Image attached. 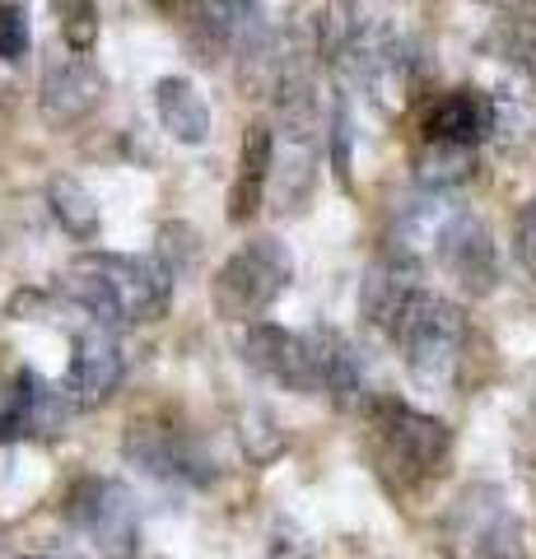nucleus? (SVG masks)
<instances>
[{
    "mask_svg": "<svg viewBox=\"0 0 536 559\" xmlns=\"http://www.w3.org/2000/svg\"><path fill=\"white\" fill-rule=\"evenodd\" d=\"M513 252H517V266H523L536 280V197L523 205L517 215V234H513Z\"/></svg>",
    "mask_w": 536,
    "mask_h": 559,
    "instance_id": "b1692460",
    "label": "nucleus"
},
{
    "mask_svg": "<svg viewBox=\"0 0 536 559\" xmlns=\"http://www.w3.org/2000/svg\"><path fill=\"white\" fill-rule=\"evenodd\" d=\"M65 518L108 559H131L135 546H141V513H135V499L122 480L108 476L75 480V489L65 495Z\"/></svg>",
    "mask_w": 536,
    "mask_h": 559,
    "instance_id": "423d86ee",
    "label": "nucleus"
},
{
    "mask_svg": "<svg viewBox=\"0 0 536 559\" xmlns=\"http://www.w3.org/2000/svg\"><path fill=\"white\" fill-rule=\"evenodd\" d=\"M294 280V257L281 238H248L238 252H229V261L215 271V285H211V299L219 308V318L229 322H257L262 312L281 299Z\"/></svg>",
    "mask_w": 536,
    "mask_h": 559,
    "instance_id": "20e7f679",
    "label": "nucleus"
},
{
    "mask_svg": "<svg viewBox=\"0 0 536 559\" xmlns=\"http://www.w3.org/2000/svg\"><path fill=\"white\" fill-rule=\"evenodd\" d=\"M122 378H127L122 341H117L108 326L84 322L71 341V369H65L61 396L71 401V411H98L117 396Z\"/></svg>",
    "mask_w": 536,
    "mask_h": 559,
    "instance_id": "1a4fd4ad",
    "label": "nucleus"
},
{
    "mask_svg": "<svg viewBox=\"0 0 536 559\" xmlns=\"http://www.w3.org/2000/svg\"><path fill=\"white\" fill-rule=\"evenodd\" d=\"M243 448H248L252 462H271L275 452L285 448V433L275 429V419L266 411H248L243 415Z\"/></svg>",
    "mask_w": 536,
    "mask_h": 559,
    "instance_id": "5701e85b",
    "label": "nucleus"
},
{
    "mask_svg": "<svg viewBox=\"0 0 536 559\" xmlns=\"http://www.w3.org/2000/svg\"><path fill=\"white\" fill-rule=\"evenodd\" d=\"M178 271L159 252L122 257V252H84L61 275V294L98 326H150L172 308Z\"/></svg>",
    "mask_w": 536,
    "mask_h": 559,
    "instance_id": "f257e3e1",
    "label": "nucleus"
},
{
    "mask_svg": "<svg viewBox=\"0 0 536 559\" xmlns=\"http://www.w3.org/2000/svg\"><path fill=\"white\" fill-rule=\"evenodd\" d=\"M443 550L448 559H523V518L509 509V495L499 485L462 489L457 503L443 518Z\"/></svg>",
    "mask_w": 536,
    "mask_h": 559,
    "instance_id": "39448f33",
    "label": "nucleus"
},
{
    "mask_svg": "<svg viewBox=\"0 0 536 559\" xmlns=\"http://www.w3.org/2000/svg\"><path fill=\"white\" fill-rule=\"evenodd\" d=\"M396 345H402V359H406V373L420 382L429 392H443L453 388V378L466 359V341H472V326H466V312L443 299V294H420L402 326H396Z\"/></svg>",
    "mask_w": 536,
    "mask_h": 559,
    "instance_id": "7ed1b4c3",
    "label": "nucleus"
},
{
    "mask_svg": "<svg viewBox=\"0 0 536 559\" xmlns=\"http://www.w3.org/2000/svg\"><path fill=\"white\" fill-rule=\"evenodd\" d=\"M313 345H318V396L326 392L332 406L345 415H365L369 411V378H365V359H359L355 341L336 326H313Z\"/></svg>",
    "mask_w": 536,
    "mask_h": 559,
    "instance_id": "ddd939ff",
    "label": "nucleus"
},
{
    "mask_svg": "<svg viewBox=\"0 0 536 559\" xmlns=\"http://www.w3.org/2000/svg\"><path fill=\"white\" fill-rule=\"evenodd\" d=\"M243 364L257 369L262 378L281 382V388L299 392V396H318V345L313 331H289L275 322H248L243 341Z\"/></svg>",
    "mask_w": 536,
    "mask_h": 559,
    "instance_id": "0eeeda50",
    "label": "nucleus"
},
{
    "mask_svg": "<svg viewBox=\"0 0 536 559\" xmlns=\"http://www.w3.org/2000/svg\"><path fill=\"white\" fill-rule=\"evenodd\" d=\"M369 425V448L383 480L402 495L443 480L448 462H453V429L439 415H425L392 396H373L365 411Z\"/></svg>",
    "mask_w": 536,
    "mask_h": 559,
    "instance_id": "f03ea898",
    "label": "nucleus"
},
{
    "mask_svg": "<svg viewBox=\"0 0 536 559\" xmlns=\"http://www.w3.org/2000/svg\"><path fill=\"white\" fill-rule=\"evenodd\" d=\"M47 205H51V219L61 224L75 242H94L103 229V215H98V201L94 191L75 182V178H51L47 182Z\"/></svg>",
    "mask_w": 536,
    "mask_h": 559,
    "instance_id": "a211bd4d",
    "label": "nucleus"
},
{
    "mask_svg": "<svg viewBox=\"0 0 536 559\" xmlns=\"http://www.w3.org/2000/svg\"><path fill=\"white\" fill-rule=\"evenodd\" d=\"M150 5H154V10H159V14H164V20L172 24V20H178V14L187 10V0H150Z\"/></svg>",
    "mask_w": 536,
    "mask_h": 559,
    "instance_id": "bb28decb",
    "label": "nucleus"
},
{
    "mask_svg": "<svg viewBox=\"0 0 536 559\" xmlns=\"http://www.w3.org/2000/svg\"><path fill=\"white\" fill-rule=\"evenodd\" d=\"M504 57L509 66L536 90V14H513L504 28Z\"/></svg>",
    "mask_w": 536,
    "mask_h": 559,
    "instance_id": "412c9836",
    "label": "nucleus"
},
{
    "mask_svg": "<svg viewBox=\"0 0 536 559\" xmlns=\"http://www.w3.org/2000/svg\"><path fill=\"white\" fill-rule=\"evenodd\" d=\"M332 159H336V178L350 182V117H345V108H336L332 117Z\"/></svg>",
    "mask_w": 536,
    "mask_h": 559,
    "instance_id": "393cba45",
    "label": "nucleus"
},
{
    "mask_svg": "<svg viewBox=\"0 0 536 559\" xmlns=\"http://www.w3.org/2000/svg\"><path fill=\"white\" fill-rule=\"evenodd\" d=\"M122 452H127L131 466L145 471V476H159V480H205L201 452L187 443L178 429H168V425H150V419L131 425L127 439H122Z\"/></svg>",
    "mask_w": 536,
    "mask_h": 559,
    "instance_id": "4468645a",
    "label": "nucleus"
},
{
    "mask_svg": "<svg viewBox=\"0 0 536 559\" xmlns=\"http://www.w3.org/2000/svg\"><path fill=\"white\" fill-rule=\"evenodd\" d=\"M425 294V280H420V257H410L402 248H388L383 257L369 261L365 280H359V318H365L378 336H396L406 308Z\"/></svg>",
    "mask_w": 536,
    "mask_h": 559,
    "instance_id": "9d476101",
    "label": "nucleus"
},
{
    "mask_svg": "<svg viewBox=\"0 0 536 559\" xmlns=\"http://www.w3.org/2000/svg\"><path fill=\"white\" fill-rule=\"evenodd\" d=\"M495 135V98L486 90H448L434 108L425 112V145H448V150H472L486 145Z\"/></svg>",
    "mask_w": 536,
    "mask_h": 559,
    "instance_id": "f8f14e48",
    "label": "nucleus"
},
{
    "mask_svg": "<svg viewBox=\"0 0 536 559\" xmlns=\"http://www.w3.org/2000/svg\"><path fill=\"white\" fill-rule=\"evenodd\" d=\"M476 173L472 150H448V145H425L420 150V187L425 191H448Z\"/></svg>",
    "mask_w": 536,
    "mask_h": 559,
    "instance_id": "6ab92c4d",
    "label": "nucleus"
},
{
    "mask_svg": "<svg viewBox=\"0 0 536 559\" xmlns=\"http://www.w3.org/2000/svg\"><path fill=\"white\" fill-rule=\"evenodd\" d=\"M271 159H275V131L266 121H252L238 145V173H234V191H229V224H248L266 201V178H271Z\"/></svg>",
    "mask_w": 536,
    "mask_h": 559,
    "instance_id": "2eb2a0df",
    "label": "nucleus"
},
{
    "mask_svg": "<svg viewBox=\"0 0 536 559\" xmlns=\"http://www.w3.org/2000/svg\"><path fill=\"white\" fill-rule=\"evenodd\" d=\"M154 112H159V127L178 140V145H205L211 140V103L201 98V90L182 75H164L154 84Z\"/></svg>",
    "mask_w": 536,
    "mask_h": 559,
    "instance_id": "dca6fc26",
    "label": "nucleus"
},
{
    "mask_svg": "<svg viewBox=\"0 0 536 559\" xmlns=\"http://www.w3.org/2000/svg\"><path fill=\"white\" fill-rule=\"evenodd\" d=\"M480 5H490V10H499V14H536V0H480Z\"/></svg>",
    "mask_w": 536,
    "mask_h": 559,
    "instance_id": "a878e982",
    "label": "nucleus"
},
{
    "mask_svg": "<svg viewBox=\"0 0 536 559\" xmlns=\"http://www.w3.org/2000/svg\"><path fill=\"white\" fill-rule=\"evenodd\" d=\"M103 94H108L103 70L90 57H80V51H65V57H57L43 70L38 112H43V121L51 131H71L98 108Z\"/></svg>",
    "mask_w": 536,
    "mask_h": 559,
    "instance_id": "9b49d317",
    "label": "nucleus"
},
{
    "mask_svg": "<svg viewBox=\"0 0 536 559\" xmlns=\"http://www.w3.org/2000/svg\"><path fill=\"white\" fill-rule=\"evenodd\" d=\"M57 10V24H61V43L90 57L94 43H98V0H51Z\"/></svg>",
    "mask_w": 536,
    "mask_h": 559,
    "instance_id": "aec40b11",
    "label": "nucleus"
},
{
    "mask_svg": "<svg viewBox=\"0 0 536 559\" xmlns=\"http://www.w3.org/2000/svg\"><path fill=\"white\" fill-rule=\"evenodd\" d=\"M313 182H318V140H285V159L275 154L271 178H266L275 210L281 215H303L308 197H313Z\"/></svg>",
    "mask_w": 536,
    "mask_h": 559,
    "instance_id": "f3484780",
    "label": "nucleus"
},
{
    "mask_svg": "<svg viewBox=\"0 0 536 559\" xmlns=\"http://www.w3.org/2000/svg\"><path fill=\"white\" fill-rule=\"evenodd\" d=\"M24 559H71V555H24Z\"/></svg>",
    "mask_w": 536,
    "mask_h": 559,
    "instance_id": "cd10ccee",
    "label": "nucleus"
},
{
    "mask_svg": "<svg viewBox=\"0 0 536 559\" xmlns=\"http://www.w3.org/2000/svg\"><path fill=\"white\" fill-rule=\"evenodd\" d=\"M28 14L14 0H0V61H24L28 57Z\"/></svg>",
    "mask_w": 536,
    "mask_h": 559,
    "instance_id": "4be33fe9",
    "label": "nucleus"
},
{
    "mask_svg": "<svg viewBox=\"0 0 536 559\" xmlns=\"http://www.w3.org/2000/svg\"><path fill=\"white\" fill-rule=\"evenodd\" d=\"M439 257L443 275L453 280V285L462 294H472V299H486V294H495L499 285V248H495V234L490 224L472 215V210H453V219L443 224V234L434 238V248H429Z\"/></svg>",
    "mask_w": 536,
    "mask_h": 559,
    "instance_id": "6e6552de",
    "label": "nucleus"
}]
</instances>
